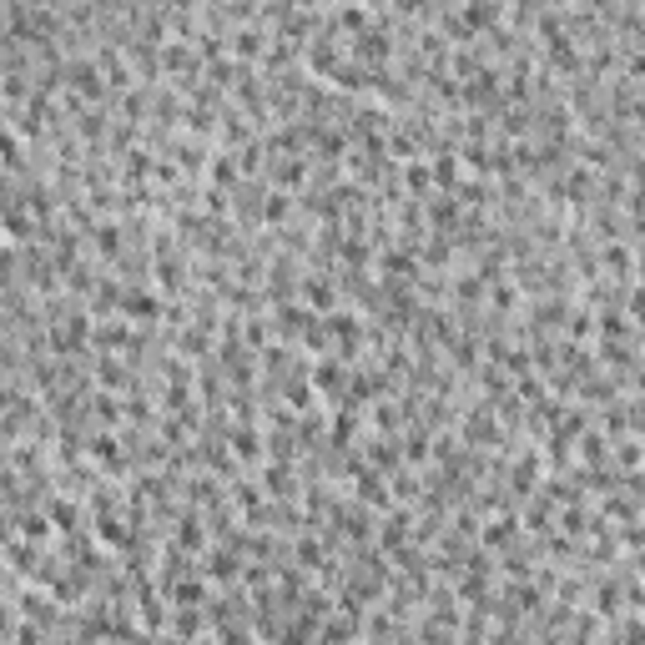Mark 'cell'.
<instances>
[{
  "mask_svg": "<svg viewBox=\"0 0 645 645\" xmlns=\"http://www.w3.org/2000/svg\"><path fill=\"white\" fill-rule=\"evenodd\" d=\"M308 303H313V308H333V287L322 283V278H313L308 283Z\"/></svg>",
  "mask_w": 645,
  "mask_h": 645,
  "instance_id": "1",
  "label": "cell"
},
{
  "mask_svg": "<svg viewBox=\"0 0 645 645\" xmlns=\"http://www.w3.org/2000/svg\"><path fill=\"white\" fill-rule=\"evenodd\" d=\"M313 378H318V389H338V383H343V373H338V368H333V363H328V368H318V373H313Z\"/></svg>",
  "mask_w": 645,
  "mask_h": 645,
  "instance_id": "2",
  "label": "cell"
}]
</instances>
